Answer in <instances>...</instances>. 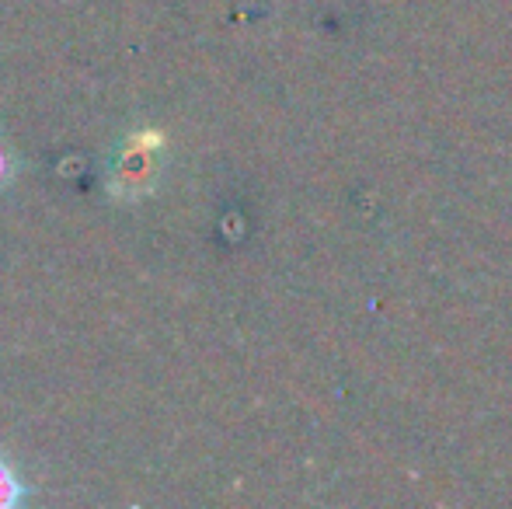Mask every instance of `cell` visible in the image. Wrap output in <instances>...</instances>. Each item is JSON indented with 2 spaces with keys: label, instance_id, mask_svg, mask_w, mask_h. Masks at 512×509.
<instances>
[{
  "label": "cell",
  "instance_id": "6da1fadb",
  "mask_svg": "<svg viewBox=\"0 0 512 509\" xmlns=\"http://www.w3.org/2000/svg\"><path fill=\"white\" fill-rule=\"evenodd\" d=\"M25 496H28V489H25V482H21L18 471H14V464L7 461V457H0V509L18 506Z\"/></svg>",
  "mask_w": 512,
  "mask_h": 509
},
{
  "label": "cell",
  "instance_id": "7a4b0ae2",
  "mask_svg": "<svg viewBox=\"0 0 512 509\" xmlns=\"http://www.w3.org/2000/svg\"><path fill=\"white\" fill-rule=\"evenodd\" d=\"M11 178H14V154H11V147L0 140V189L11 185Z\"/></svg>",
  "mask_w": 512,
  "mask_h": 509
}]
</instances>
